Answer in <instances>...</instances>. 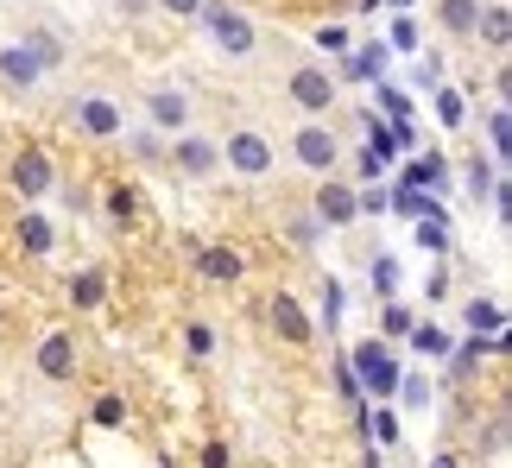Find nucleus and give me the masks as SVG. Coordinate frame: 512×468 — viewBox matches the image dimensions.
Segmentation results:
<instances>
[{
	"mask_svg": "<svg viewBox=\"0 0 512 468\" xmlns=\"http://www.w3.org/2000/svg\"><path fill=\"white\" fill-rule=\"evenodd\" d=\"M108 216L114 222H133V216H140V197H133V190H108Z\"/></svg>",
	"mask_w": 512,
	"mask_h": 468,
	"instance_id": "c756f323",
	"label": "nucleus"
},
{
	"mask_svg": "<svg viewBox=\"0 0 512 468\" xmlns=\"http://www.w3.org/2000/svg\"><path fill=\"white\" fill-rule=\"evenodd\" d=\"M475 19H481V0H437V26L449 38H475Z\"/></svg>",
	"mask_w": 512,
	"mask_h": 468,
	"instance_id": "2eb2a0df",
	"label": "nucleus"
},
{
	"mask_svg": "<svg viewBox=\"0 0 512 468\" xmlns=\"http://www.w3.org/2000/svg\"><path fill=\"white\" fill-rule=\"evenodd\" d=\"M272 329H279V342H291V348H304L317 329H310V317H304V304L291 298V291H279L272 298Z\"/></svg>",
	"mask_w": 512,
	"mask_h": 468,
	"instance_id": "6e6552de",
	"label": "nucleus"
},
{
	"mask_svg": "<svg viewBox=\"0 0 512 468\" xmlns=\"http://www.w3.org/2000/svg\"><path fill=\"white\" fill-rule=\"evenodd\" d=\"M171 159H177V171H190V178H209V171L222 165V152H215L209 140H196V133H177Z\"/></svg>",
	"mask_w": 512,
	"mask_h": 468,
	"instance_id": "9d476101",
	"label": "nucleus"
},
{
	"mask_svg": "<svg viewBox=\"0 0 512 468\" xmlns=\"http://www.w3.org/2000/svg\"><path fill=\"white\" fill-rule=\"evenodd\" d=\"M494 184H500V171H494V165H487L481 152H475V159H468V197L487 203V197H494Z\"/></svg>",
	"mask_w": 512,
	"mask_h": 468,
	"instance_id": "5701e85b",
	"label": "nucleus"
},
{
	"mask_svg": "<svg viewBox=\"0 0 512 468\" xmlns=\"http://www.w3.org/2000/svg\"><path fill=\"white\" fill-rule=\"evenodd\" d=\"M430 468H456V462H449V456H437V462H430Z\"/></svg>",
	"mask_w": 512,
	"mask_h": 468,
	"instance_id": "c03bdc74",
	"label": "nucleus"
},
{
	"mask_svg": "<svg viewBox=\"0 0 512 468\" xmlns=\"http://www.w3.org/2000/svg\"><path fill=\"white\" fill-rule=\"evenodd\" d=\"M203 32L215 38V45H222L228 57H247L253 51V19L241 13V7H228V0H203Z\"/></svg>",
	"mask_w": 512,
	"mask_h": 468,
	"instance_id": "f257e3e1",
	"label": "nucleus"
},
{
	"mask_svg": "<svg viewBox=\"0 0 512 468\" xmlns=\"http://www.w3.org/2000/svg\"><path fill=\"white\" fill-rule=\"evenodd\" d=\"M285 234H291V247H310V241H317V216H298Z\"/></svg>",
	"mask_w": 512,
	"mask_h": 468,
	"instance_id": "c9c22d12",
	"label": "nucleus"
},
{
	"mask_svg": "<svg viewBox=\"0 0 512 468\" xmlns=\"http://www.w3.org/2000/svg\"><path fill=\"white\" fill-rule=\"evenodd\" d=\"M405 342L418 348V355H430V361H449V348H456V342H449V329H437V323H411Z\"/></svg>",
	"mask_w": 512,
	"mask_h": 468,
	"instance_id": "a211bd4d",
	"label": "nucleus"
},
{
	"mask_svg": "<svg viewBox=\"0 0 512 468\" xmlns=\"http://www.w3.org/2000/svg\"><path fill=\"white\" fill-rule=\"evenodd\" d=\"M38 76H45V64L26 51V45H7L0 51V83H13V89H32Z\"/></svg>",
	"mask_w": 512,
	"mask_h": 468,
	"instance_id": "4468645a",
	"label": "nucleus"
},
{
	"mask_svg": "<svg viewBox=\"0 0 512 468\" xmlns=\"http://www.w3.org/2000/svg\"><path fill=\"white\" fill-rule=\"evenodd\" d=\"M336 393H342L348 405H361V380H354V367H348V361L336 367Z\"/></svg>",
	"mask_w": 512,
	"mask_h": 468,
	"instance_id": "473e14b6",
	"label": "nucleus"
},
{
	"mask_svg": "<svg viewBox=\"0 0 512 468\" xmlns=\"http://www.w3.org/2000/svg\"><path fill=\"white\" fill-rule=\"evenodd\" d=\"M38 374L45 380H70L76 374V336L70 329H51V336L38 342Z\"/></svg>",
	"mask_w": 512,
	"mask_h": 468,
	"instance_id": "0eeeda50",
	"label": "nucleus"
},
{
	"mask_svg": "<svg viewBox=\"0 0 512 468\" xmlns=\"http://www.w3.org/2000/svg\"><path fill=\"white\" fill-rule=\"evenodd\" d=\"M380 70H386V45H367V51L348 57V76H361V83H373Z\"/></svg>",
	"mask_w": 512,
	"mask_h": 468,
	"instance_id": "b1692460",
	"label": "nucleus"
},
{
	"mask_svg": "<svg viewBox=\"0 0 512 468\" xmlns=\"http://www.w3.org/2000/svg\"><path fill=\"white\" fill-rule=\"evenodd\" d=\"M121 7H127V13H133V7H146V0H121Z\"/></svg>",
	"mask_w": 512,
	"mask_h": 468,
	"instance_id": "a18cd8bd",
	"label": "nucleus"
},
{
	"mask_svg": "<svg viewBox=\"0 0 512 468\" xmlns=\"http://www.w3.org/2000/svg\"><path fill=\"white\" fill-rule=\"evenodd\" d=\"M392 51H418V26L411 19H392Z\"/></svg>",
	"mask_w": 512,
	"mask_h": 468,
	"instance_id": "72a5a7b5",
	"label": "nucleus"
},
{
	"mask_svg": "<svg viewBox=\"0 0 512 468\" xmlns=\"http://www.w3.org/2000/svg\"><path fill=\"white\" fill-rule=\"evenodd\" d=\"M203 468H228V443H209V450H203Z\"/></svg>",
	"mask_w": 512,
	"mask_h": 468,
	"instance_id": "37998d69",
	"label": "nucleus"
},
{
	"mask_svg": "<svg viewBox=\"0 0 512 468\" xmlns=\"http://www.w3.org/2000/svg\"><path fill=\"white\" fill-rule=\"evenodd\" d=\"M424 253H449V216H443V203H430L424 216H418V234H411Z\"/></svg>",
	"mask_w": 512,
	"mask_h": 468,
	"instance_id": "dca6fc26",
	"label": "nucleus"
},
{
	"mask_svg": "<svg viewBox=\"0 0 512 468\" xmlns=\"http://www.w3.org/2000/svg\"><path fill=\"white\" fill-rule=\"evenodd\" d=\"M336 317H342V285H336V279H329V285H323V323H329V329H336Z\"/></svg>",
	"mask_w": 512,
	"mask_h": 468,
	"instance_id": "f704fd0d",
	"label": "nucleus"
},
{
	"mask_svg": "<svg viewBox=\"0 0 512 468\" xmlns=\"http://www.w3.org/2000/svg\"><path fill=\"white\" fill-rule=\"evenodd\" d=\"M487 140H494V152H500V159L512 152V114H506V102H500L494 114H487Z\"/></svg>",
	"mask_w": 512,
	"mask_h": 468,
	"instance_id": "393cba45",
	"label": "nucleus"
},
{
	"mask_svg": "<svg viewBox=\"0 0 512 468\" xmlns=\"http://www.w3.org/2000/svg\"><path fill=\"white\" fill-rule=\"evenodd\" d=\"M102 298H108V279H102V272H70V304L76 310H95Z\"/></svg>",
	"mask_w": 512,
	"mask_h": 468,
	"instance_id": "aec40b11",
	"label": "nucleus"
},
{
	"mask_svg": "<svg viewBox=\"0 0 512 468\" xmlns=\"http://www.w3.org/2000/svg\"><path fill=\"white\" fill-rule=\"evenodd\" d=\"M411 323H418V317H411L405 304H386V310H380V329H386V336H405Z\"/></svg>",
	"mask_w": 512,
	"mask_h": 468,
	"instance_id": "7c9ffc66",
	"label": "nucleus"
},
{
	"mask_svg": "<svg viewBox=\"0 0 512 468\" xmlns=\"http://www.w3.org/2000/svg\"><path fill=\"white\" fill-rule=\"evenodd\" d=\"M19 253H32V260H38V253H51V241H57V234H51V222L45 216H19Z\"/></svg>",
	"mask_w": 512,
	"mask_h": 468,
	"instance_id": "6ab92c4d",
	"label": "nucleus"
},
{
	"mask_svg": "<svg viewBox=\"0 0 512 468\" xmlns=\"http://www.w3.org/2000/svg\"><path fill=\"white\" fill-rule=\"evenodd\" d=\"M222 159L241 171V178H266V171H272V146L260 140V133H228V152H222Z\"/></svg>",
	"mask_w": 512,
	"mask_h": 468,
	"instance_id": "20e7f679",
	"label": "nucleus"
},
{
	"mask_svg": "<svg viewBox=\"0 0 512 468\" xmlns=\"http://www.w3.org/2000/svg\"><path fill=\"white\" fill-rule=\"evenodd\" d=\"M348 367H354V380H361V393H373V399H392V393H399V361H392L380 342H361L348 355Z\"/></svg>",
	"mask_w": 512,
	"mask_h": 468,
	"instance_id": "f03ea898",
	"label": "nucleus"
},
{
	"mask_svg": "<svg viewBox=\"0 0 512 468\" xmlns=\"http://www.w3.org/2000/svg\"><path fill=\"white\" fill-rule=\"evenodd\" d=\"M367 468H380V456H367Z\"/></svg>",
	"mask_w": 512,
	"mask_h": 468,
	"instance_id": "49530a36",
	"label": "nucleus"
},
{
	"mask_svg": "<svg viewBox=\"0 0 512 468\" xmlns=\"http://www.w3.org/2000/svg\"><path fill=\"white\" fill-rule=\"evenodd\" d=\"M317 45H323V51H348V26H323Z\"/></svg>",
	"mask_w": 512,
	"mask_h": 468,
	"instance_id": "4c0bfd02",
	"label": "nucleus"
},
{
	"mask_svg": "<svg viewBox=\"0 0 512 468\" xmlns=\"http://www.w3.org/2000/svg\"><path fill=\"white\" fill-rule=\"evenodd\" d=\"M13 190H19L26 203H38V197L51 190V159H45L38 146H26V152L13 159Z\"/></svg>",
	"mask_w": 512,
	"mask_h": 468,
	"instance_id": "423d86ee",
	"label": "nucleus"
},
{
	"mask_svg": "<svg viewBox=\"0 0 512 468\" xmlns=\"http://www.w3.org/2000/svg\"><path fill=\"white\" fill-rule=\"evenodd\" d=\"M291 152H298V165H304V171H336V133L317 127V121L291 133Z\"/></svg>",
	"mask_w": 512,
	"mask_h": 468,
	"instance_id": "7ed1b4c3",
	"label": "nucleus"
},
{
	"mask_svg": "<svg viewBox=\"0 0 512 468\" xmlns=\"http://www.w3.org/2000/svg\"><path fill=\"white\" fill-rule=\"evenodd\" d=\"M449 184V165H443V152H430V159H418V165H405V190H437Z\"/></svg>",
	"mask_w": 512,
	"mask_h": 468,
	"instance_id": "f3484780",
	"label": "nucleus"
},
{
	"mask_svg": "<svg viewBox=\"0 0 512 468\" xmlns=\"http://www.w3.org/2000/svg\"><path fill=\"white\" fill-rule=\"evenodd\" d=\"M76 133H89V140H114V133H121V108L102 102V95L76 102Z\"/></svg>",
	"mask_w": 512,
	"mask_h": 468,
	"instance_id": "1a4fd4ad",
	"label": "nucleus"
},
{
	"mask_svg": "<svg viewBox=\"0 0 512 468\" xmlns=\"http://www.w3.org/2000/svg\"><path fill=\"white\" fill-rule=\"evenodd\" d=\"M392 399H399L405 412H418V405H430V386L418 374H399V393H392Z\"/></svg>",
	"mask_w": 512,
	"mask_h": 468,
	"instance_id": "a878e982",
	"label": "nucleus"
},
{
	"mask_svg": "<svg viewBox=\"0 0 512 468\" xmlns=\"http://www.w3.org/2000/svg\"><path fill=\"white\" fill-rule=\"evenodd\" d=\"M159 7L177 13V19H196V13H203V0H159Z\"/></svg>",
	"mask_w": 512,
	"mask_h": 468,
	"instance_id": "a19ab883",
	"label": "nucleus"
},
{
	"mask_svg": "<svg viewBox=\"0 0 512 468\" xmlns=\"http://www.w3.org/2000/svg\"><path fill=\"white\" fill-rule=\"evenodd\" d=\"M32 57H38V64H57V57H64V51H57V38H45V32H32Z\"/></svg>",
	"mask_w": 512,
	"mask_h": 468,
	"instance_id": "e433bc0d",
	"label": "nucleus"
},
{
	"mask_svg": "<svg viewBox=\"0 0 512 468\" xmlns=\"http://www.w3.org/2000/svg\"><path fill=\"white\" fill-rule=\"evenodd\" d=\"M373 291H380V298H392V291H399V260H392V253H380V260H373Z\"/></svg>",
	"mask_w": 512,
	"mask_h": 468,
	"instance_id": "bb28decb",
	"label": "nucleus"
},
{
	"mask_svg": "<svg viewBox=\"0 0 512 468\" xmlns=\"http://www.w3.org/2000/svg\"><path fill=\"white\" fill-rule=\"evenodd\" d=\"M468 329H475V336H506V310L494 298H475L468 304Z\"/></svg>",
	"mask_w": 512,
	"mask_h": 468,
	"instance_id": "412c9836",
	"label": "nucleus"
},
{
	"mask_svg": "<svg viewBox=\"0 0 512 468\" xmlns=\"http://www.w3.org/2000/svg\"><path fill=\"white\" fill-rule=\"evenodd\" d=\"M196 266H203V279H215V285H234L247 272V260L234 247H196Z\"/></svg>",
	"mask_w": 512,
	"mask_h": 468,
	"instance_id": "ddd939ff",
	"label": "nucleus"
},
{
	"mask_svg": "<svg viewBox=\"0 0 512 468\" xmlns=\"http://www.w3.org/2000/svg\"><path fill=\"white\" fill-rule=\"evenodd\" d=\"M146 108H152V127H159V133H184V121H190V102L177 89H152Z\"/></svg>",
	"mask_w": 512,
	"mask_h": 468,
	"instance_id": "f8f14e48",
	"label": "nucleus"
},
{
	"mask_svg": "<svg viewBox=\"0 0 512 468\" xmlns=\"http://www.w3.org/2000/svg\"><path fill=\"white\" fill-rule=\"evenodd\" d=\"M475 38H487L494 51H506V38H512V19H506V7H481V19H475Z\"/></svg>",
	"mask_w": 512,
	"mask_h": 468,
	"instance_id": "4be33fe9",
	"label": "nucleus"
},
{
	"mask_svg": "<svg viewBox=\"0 0 512 468\" xmlns=\"http://www.w3.org/2000/svg\"><path fill=\"white\" fill-rule=\"evenodd\" d=\"M121 418H127L121 399H102V405H95V424H121Z\"/></svg>",
	"mask_w": 512,
	"mask_h": 468,
	"instance_id": "58836bf2",
	"label": "nucleus"
},
{
	"mask_svg": "<svg viewBox=\"0 0 512 468\" xmlns=\"http://www.w3.org/2000/svg\"><path fill=\"white\" fill-rule=\"evenodd\" d=\"M184 348H190V355H209V348H215V329L209 323H190L184 329Z\"/></svg>",
	"mask_w": 512,
	"mask_h": 468,
	"instance_id": "2f4dec72",
	"label": "nucleus"
},
{
	"mask_svg": "<svg viewBox=\"0 0 512 468\" xmlns=\"http://www.w3.org/2000/svg\"><path fill=\"white\" fill-rule=\"evenodd\" d=\"M380 108L392 114V121H405V95H399V89H386V83H380Z\"/></svg>",
	"mask_w": 512,
	"mask_h": 468,
	"instance_id": "ea45409f",
	"label": "nucleus"
},
{
	"mask_svg": "<svg viewBox=\"0 0 512 468\" xmlns=\"http://www.w3.org/2000/svg\"><path fill=\"white\" fill-rule=\"evenodd\" d=\"M367 437H380V450H386V443H399V412H386V405H380V412L367 418Z\"/></svg>",
	"mask_w": 512,
	"mask_h": 468,
	"instance_id": "cd10ccee",
	"label": "nucleus"
},
{
	"mask_svg": "<svg viewBox=\"0 0 512 468\" xmlns=\"http://www.w3.org/2000/svg\"><path fill=\"white\" fill-rule=\"evenodd\" d=\"M361 209H354V184H323L317 190V222H329V228H348Z\"/></svg>",
	"mask_w": 512,
	"mask_h": 468,
	"instance_id": "9b49d317",
	"label": "nucleus"
},
{
	"mask_svg": "<svg viewBox=\"0 0 512 468\" xmlns=\"http://www.w3.org/2000/svg\"><path fill=\"white\" fill-rule=\"evenodd\" d=\"M424 291H430V298H443V291H449V272H443V266H430V279H424Z\"/></svg>",
	"mask_w": 512,
	"mask_h": 468,
	"instance_id": "79ce46f5",
	"label": "nucleus"
},
{
	"mask_svg": "<svg viewBox=\"0 0 512 468\" xmlns=\"http://www.w3.org/2000/svg\"><path fill=\"white\" fill-rule=\"evenodd\" d=\"M291 102H298L304 114H329V108H336V83H329V70H317V64L298 70V76H291Z\"/></svg>",
	"mask_w": 512,
	"mask_h": 468,
	"instance_id": "39448f33",
	"label": "nucleus"
},
{
	"mask_svg": "<svg viewBox=\"0 0 512 468\" xmlns=\"http://www.w3.org/2000/svg\"><path fill=\"white\" fill-rule=\"evenodd\" d=\"M462 114H468L462 95H456V89H437V121H443V127H462Z\"/></svg>",
	"mask_w": 512,
	"mask_h": 468,
	"instance_id": "c85d7f7f",
	"label": "nucleus"
}]
</instances>
